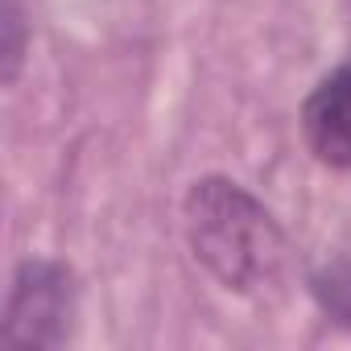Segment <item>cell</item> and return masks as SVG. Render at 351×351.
Here are the masks:
<instances>
[{
    "label": "cell",
    "mask_w": 351,
    "mask_h": 351,
    "mask_svg": "<svg viewBox=\"0 0 351 351\" xmlns=\"http://www.w3.org/2000/svg\"><path fill=\"white\" fill-rule=\"evenodd\" d=\"M182 215L195 256L219 285L252 293L281 277L285 236L244 186L228 178H203L191 186Z\"/></svg>",
    "instance_id": "1"
},
{
    "label": "cell",
    "mask_w": 351,
    "mask_h": 351,
    "mask_svg": "<svg viewBox=\"0 0 351 351\" xmlns=\"http://www.w3.org/2000/svg\"><path fill=\"white\" fill-rule=\"evenodd\" d=\"M79 298L75 277L58 261H25L13 277L5 326L0 343L5 347H62L71 339Z\"/></svg>",
    "instance_id": "2"
},
{
    "label": "cell",
    "mask_w": 351,
    "mask_h": 351,
    "mask_svg": "<svg viewBox=\"0 0 351 351\" xmlns=\"http://www.w3.org/2000/svg\"><path fill=\"white\" fill-rule=\"evenodd\" d=\"M306 145L318 161L351 169V62L330 71L302 108Z\"/></svg>",
    "instance_id": "3"
},
{
    "label": "cell",
    "mask_w": 351,
    "mask_h": 351,
    "mask_svg": "<svg viewBox=\"0 0 351 351\" xmlns=\"http://www.w3.org/2000/svg\"><path fill=\"white\" fill-rule=\"evenodd\" d=\"M5 29H9V42H5V79L17 75V62H21V17H17V5L9 0V13H5Z\"/></svg>",
    "instance_id": "4"
}]
</instances>
